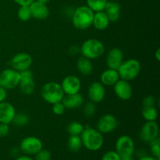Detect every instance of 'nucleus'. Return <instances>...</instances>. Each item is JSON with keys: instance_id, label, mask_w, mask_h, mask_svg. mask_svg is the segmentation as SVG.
Returning a JSON list of instances; mask_svg holds the SVG:
<instances>
[{"instance_id": "14", "label": "nucleus", "mask_w": 160, "mask_h": 160, "mask_svg": "<svg viewBox=\"0 0 160 160\" xmlns=\"http://www.w3.org/2000/svg\"><path fill=\"white\" fill-rule=\"evenodd\" d=\"M113 88L116 95L123 101L129 100L132 96L133 89L129 81L120 79L114 84Z\"/></svg>"}, {"instance_id": "25", "label": "nucleus", "mask_w": 160, "mask_h": 160, "mask_svg": "<svg viewBox=\"0 0 160 160\" xmlns=\"http://www.w3.org/2000/svg\"><path fill=\"white\" fill-rule=\"evenodd\" d=\"M81 136L79 135H70L67 142V147L69 150L73 152H77L79 151L82 147Z\"/></svg>"}, {"instance_id": "31", "label": "nucleus", "mask_w": 160, "mask_h": 160, "mask_svg": "<svg viewBox=\"0 0 160 160\" xmlns=\"http://www.w3.org/2000/svg\"><path fill=\"white\" fill-rule=\"evenodd\" d=\"M151 143V152L155 158L159 159L160 157V147H159V139L157 138L156 139L153 140Z\"/></svg>"}, {"instance_id": "32", "label": "nucleus", "mask_w": 160, "mask_h": 160, "mask_svg": "<svg viewBox=\"0 0 160 160\" xmlns=\"http://www.w3.org/2000/svg\"><path fill=\"white\" fill-rule=\"evenodd\" d=\"M52 155L47 149H42L35 154V160H51Z\"/></svg>"}, {"instance_id": "36", "label": "nucleus", "mask_w": 160, "mask_h": 160, "mask_svg": "<svg viewBox=\"0 0 160 160\" xmlns=\"http://www.w3.org/2000/svg\"><path fill=\"white\" fill-rule=\"evenodd\" d=\"M9 132V124L0 123V138L6 137Z\"/></svg>"}, {"instance_id": "5", "label": "nucleus", "mask_w": 160, "mask_h": 160, "mask_svg": "<svg viewBox=\"0 0 160 160\" xmlns=\"http://www.w3.org/2000/svg\"><path fill=\"white\" fill-rule=\"evenodd\" d=\"M142 67L138 60L130 59L123 61L121 65L117 69L120 79L131 81L135 79L140 73Z\"/></svg>"}, {"instance_id": "1", "label": "nucleus", "mask_w": 160, "mask_h": 160, "mask_svg": "<svg viewBox=\"0 0 160 160\" xmlns=\"http://www.w3.org/2000/svg\"><path fill=\"white\" fill-rule=\"evenodd\" d=\"M80 136L82 145L90 151H98L102 147L104 143L102 134L94 128L87 127Z\"/></svg>"}, {"instance_id": "34", "label": "nucleus", "mask_w": 160, "mask_h": 160, "mask_svg": "<svg viewBox=\"0 0 160 160\" xmlns=\"http://www.w3.org/2000/svg\"><path fill=\"white\" fill-rule=\"evenodd\" d=\"M101 160H121V158L116 151H109L103 155Z\"/></svg>"}, {"instance_id": "41", "label": "nucleus", "mask_w": 160, "mask_h": 160, "mask_svg": "<svg viewBox=\"0 0 160 160\" xmlns=\"http://www.w3.org/2000/svg\"><path fill=\"white\" fill-rule=\"evenodd\" d=\"M155 58H156V59L157 61L160 60V49L159 48H158V49L156 50V53H155Z\"/></svg>"}, {"instance_id": "11", "label": "nucleus", "mask_w": 160, "mask_h": 160, "mask_svg": "<svg viewBox=\"0 0 160 160\" xmlns=\"http://www.w3.org/2000/svg\"><path fill=\"white\" fill-rule=\"evenodd\" d=\"M118 126L117 118L112 114L102 116L97 122V130L102 134H109L115 131Z\"/></svg>"}, {"instance_id": "15", "label": "nucleus", "mask_w": 160, "mask_h": 160, "mask_svg": "<svg viewBox=\"0 0 160 160\" xmlns=\"http://www.w3.org/2000/svg\"><path fill=\"white\" fill-rule=\"evenodd\" d=\"M88 95L91 102L94 103L101 102L106 95L105 87L101 82L94 81L89 85L88 90Z\"/></svg>"}, {"instance_id": "18", "label": "nucleus", "mask_w": 160, "mask_h": 160, "mask_svg": "<svg viewBox=\"0 0 160 160\" xmlns=\"http://www.w3.org/2000/svg\"><path fill=\"white\" fill-rule=\"evenodd\" d=\"M16 112L15 108L11 103L5 101L0 102V123L6 124L11 123Z\"/></svg>"}, {"instance_id": "16", "label": "nucleus", "mask_w": 160, "mask_h": 160, "mask_svg": "<svg viewBox=\"0 0 160 160\" xmlns=\"http://www.w3.org/2000/svg\"><path fill=\"white\" fill-rule=\"evenodd\" d=\"M123 61V52L118 48L110 49L106 56V65L108 68L117 70Z\"/></svg>"}, {"instance_id": "42", "label": "nucleus", "mask_w": 160, "mask_h": 160, "mask_svg": "<svg viewBox=\"0 0 160 160\" xmlns=\"http://www.w3.org/2000/svg\"><path fill=\"white\" fill-rule=\"evenodd\" d=\"M37 1H39L41 2H43V3H47L49 1H51V0H37Z\"/></svg>"}, {"instance_id": "2", "label": "nucleus", "mask_w": 160, "mask_h": 160, "mask_svg": "<svg viewBox=\"0 0 160 160\" xmlns=\"http://www.w3.org/2000/svg\"><path fill=\"white\" fill-rule=\"evenodd\" d=\"M95 12L88 6H81L77 8L73 13L72 22L75 28L86 30L92 25Z\"/></svg>"}, {"instance_id": "8", "label": "nucleus", "mask_w": 160, "mask_h": 160, "mask_svg": "<svg viewBox=\"0 0 160 160\" xmlns=\"http://www.w3.org/2000/svg\"><path fill=\"white\" fill-rule=\"evenodd\" d=\"M19 73H20V82L18 86L20 92L24 95H31L35 89V82L34 81L32 72L30 70V69H28Z\"/></svg>"}, {"instance_id": "39", "label": "nucleus", "mask_w": 160, "mask_h": 160, "mask_svg": "<svg viewBox=\"0 0 160 160\" xmlns=\"http://www.w3.org/2000/svg\"><path fill=\"white\" fill-rule=\"evenodd\" d=\"M15 160H34V159L28 156H20V157L17 158Z\"/></svg>"}, {"instance_id": "22", "label": "nucleus", "mask_w": 160, "mask_h": 160, "mask_svg": "<svg viewBox=\"0 0 160 160\" xmlns=\"http://www.w3.org/2000/svg\"><path fill=\"white\" fill-rule=\"evenodd\" d=\"M109 23L110 21L104 11H99V12H96L94 13L92 25H94V27L97 30L104 31L109 27Z\"/></svg>"}, {"instance_id": "27", "label": "nucleus", "mask_w": 160, "mask_h": 160, "mask_svg": "<svg viewBox=\"0 0 160 160\" xmlns=\"http://www.w3.org/2000/svg\"><path fill=\"white\" fill-rule=\"evenodd\" d=\"M84 129V127L80 122H71L67 126V132L70 135H81Z\"/></svg>"}, {"instance_id": "30", "label": "nucleus", "mask_w": 160, "mask_h": 160, "mask_svg": "<svg viewBox=\"0 0 160 160\" xmlns=\"http://www.w3.org/2000/svg\"><path fill=\"white\" fill-rule=\"evenodd\" d=\"M95 111H96V106L92 102H88L83 107V113L87 117H93L95 113Z\"/></svg>"}, {"instance_id": "43", "label": "nucleus", "mask_w": 160, "mask_h": 160, "mask_svg": "<svg viewBox=\"0 0 160 160\" xmlns=\"http://www.w3.org/2000/svg\"><path fill=\"white\" fill-rule=\"evenodd\" d=\"M121 160H134L132 159V157H130V158H126V159H123Z\"/></svg>"}, {"instance_id": "7", "label": "nucleus", "mask_w": 160, "mask_h": 160, "mask_svg": "<svg viewBox=\"0 0 160 160\" xmlns=\"http://www.w3.org/2000/svg\"><path fill=\"white\" fill-rule=\"evenodd\" d=\"M20 82V73L12 68H7L0 73V87L6 90L15 88Z\"/></svg>"}, {"instance_id": "35", "label": "nucleus", "mask_w": 160, "mask_h": 160, "mask_svg": "<svg viewBox=\"0 0 160 160\" xmlns=\"http://www.w3.org/2000/svg\"><path fill=\"white\" fill-rule=\"evenodd\" d=\"M156 98L153 95H147L143 98L142 101V105L143 106H156Z\"/></svg>"}, {"instance_id": "33", "label": "nucleus", "mask_w": 160, "mask_h": 160, "mask_svg": "<svg viewBox=\"0 0 160 160\" xmlns=\"http://www.w3.org/2000/svg\"><path fill=\"white\" fill-rule=\"evenodd\" d=\"M65 110L66 108L62 103V102H59L54 103L52 105V112L56 115H62L64 113V112H65Z\"/></svg>"}, {"instance_id": "3", "label": "nucleus", "mask_w": 160, "mask_h": 160, "mask_svg": "<svg viewBox=\"0 0 160 160\" xmlns=\"http://www.w3.org/2000/svg\"><path fill=\"white\" fill-rule=\"evenodd\" d=\"M41 95L45 102L53 105L54 103L62 101L65 94L60 84L51 81L42 86L41 89Z\"/></svg>"}, {"instance_id": "17", "label": "nucleus", "mask_w": 160, "mask_h": 160, "mask_svg": "<svg viewBox=\"0 0 160 160\" xmlns=\"http://www.w3.org/2000/svg\"><path fill=\"white\" fill-rule=\"evenodd\" d=\"M31 12V17L37 20H45L49 16V9L46 3L34 0L29 6Z\"/></svg>"}, {"instance_id": "23", "label": "nucleus", "mask_w": 160, "mask_h": 160, "mask_svg": "<svg viewBox=\"0 0 160 160\" xmlns=\"http://www.w3.org/2000/svg\"><path fill=\"white\" fill-rule=\"evenodd\" d=\"M77 68L81 74L87 76L90 74L93 70V65L91 59L82 56L79 58L77 62Z\"/></svg>"}, {"instance_id": "19", "label": "nucleus", "mask_w": 160, "mask_h": 160, "mask_svg": "<svg viewBox=\"0 0 160 160\" xmlns=\"http://www.w3.org/2000/svg\"><path fill=\"white\" fill-rule=\"evenodd\" d=\"M62 103L66 109H73L79 108L84 103V98L80 93L73 95H66L62 99Z\"/></svg>"}, {"instance_id": "13", "label": "nucleus", "mask_w": 160, "mask_h": 160, "mask_svg": "<svg viewBox=\"0 0 160 160\" xmlns=\"http://www.w3.org/2000/svg\"><path fill=\"white\" fill-rule=\"evenodd\" d=\"M61 86L65 95H73L79 93L81 88V82L79 78L75 75H68L62 80Z\"/></svg>"}, {"instance_id": "37", "label": "nucleus", "mask_w": 160, "mask_h": 160, "mask_svg": "<svg viewBox=\"0 0 160 160\" xmlns=\"http://www.w3.org/2000/svg\"><path fill=\"white\" fill-rule=\"evenodd\" d=\"M20 6H29L34 0H13Z\"/></svg>"}, {"instance_id": "29", "label": "nucleus", "mask_w": 160, "mask_h": 160, "mask_svg": "<svg viewBox=\"0 0 160 160\" xmlns=\"http://www.w3.org/2000/svg\"><path fill=\"white\" fill-rule=\"evenodd\" d=\"M17 16L21 21L26 22L31 20L32 17H31V12L29 6H20L18 12H17Z\"/></svg>"}, {"instance_id": "21", "label": "nucleus", "mask_w": 160, "mask_h": 160, "mask_svg": "<svg viewBox=\"0 0 160 160\" xmlns=\"http://www.w3.org/2000/svg\"><path fill=\"white\" fill-rule=\"evenodd\" d=\"M120 79L117 70L113 69L108 68L103 71L100 76V81L105 86H113Z\"/></svg>"}, {"instance_id": "40", "label": "nucleus", "mask_w": 160, "mask_h": 160, "mask_svg": "<svg viewBox=\"0 0 160 160\" xmlns=\"http://www.w3.org/2000/svg\"><path fill=\"white\" fill-rule=\"evenodd\" d=\"M139 160H159L156 158L152 157V156H143L141 159H139Z\"/></svg>"}, {"instance_id": "9", "label": "nucleus", "mask_w": 160, "mask_h": 160, "mask_svg": "<svg viewBox=\"0 0 160 160\" xmlns=\"http://www.w3.org/2000/svg\"><path fill=\"white\" fill-rule=\"evenodd\" d=\"M20 148V150L25 154L35 155L43 148V144L38 138L28 136L21 141Z\"/></svg>"}, {"instance_id": "28", "label": "nucleus", "mask_w": 160, "mask_h": 160, "mask_svg": "<svg viewBox=\"0 0 160 160\" xmlns=\"http://www.w3.org/2000/svg\"><path fill=\"white\" fill-rule=\"evenodd\" d=\"M30 121V118L26 113L24 112H16L14 118L12 120V123H13L14 125L18 127L25 126Z\"/></svg>"}, {"instance_id": "26", "label": "nucleus", "mask_w": 160, "mask_h": 160, "mask_svg": "<svg viewBox=\"0 0 160 160\" xmlns=\"http://www.w3.org/2000/svg\"><path fill=\"white\" fill-rule=\"evenodd\" d=\"M107 0H87V6L94 12L104 10Z\"/></svg>"}, {"instance_id": "24", "label": "nucleus", "mask_w": 160, "mask_h": 160, "mask_svg": "<svg viewBox=\"0 0 160 160\" xmlns=\"http://www.w3.org/2000/svg\"><path fill=\"white\" fill-rule=\"evenodd\" d=\"M142 115L146 121H156L158 117V111L156 106H143Z\"/></svg>"}, {"instance_id": "12", "label": "nucleus", "mask_w": 160, "mask_h": 160, "mask_svg": "<svg viewBox=\"0 0 160 160\" xmlns=\"http://www.w3.org/2000/svg\"><path fill=\"white\" fill-rule=\"evenodd\" d=\"M159 130L156 121H146L140 131V138L145 142H151L159 136Z\"/></svg>"}, {"instance_id": "4", "label": "nucleus", "mask_w": 160, "mask_h": 160, "mask_svg": "<svg viewBox=\"0 0 160 160\" xmlns=\"http://www.w3.org/2000/svg\"><path fill=\"white\" fill-rule=\"evenodd\" d=\"M82 56L89 59H95L101 57L105 52V46L101 41L98 39H88L83 42L80 48Z\"/></svg>"}, {"instance_id": "38", "label": "nucleus", "mask_w": 160, "mask_h": 160, "mask_svg": "<svg viewBox=\"0 0 160 160\" xmlns=\"http://www.w3.org/2000/svg\"><path fill=\"white\" fill-rule=\"evenodd\" d=\"M6 97H7V92L6 90L3 88L0 87V102H4L6 100Z\"/></svg>"}, {"instance_id": "6", "label": "nucleus", "mask_w": 160, "mask_h": 160, "mask_svg": "<svg viewBox=\"0 0 160 160\" xmlns=\"http://www.w3.org/2000/svg\"><path fill=\"white\" fill-rule=\"evenodd\" d=\"M135 146L133 139L128 135H122L116 142V152L121 159L132 157Z\"/></svg>"}, {"instance_id": "20", "label": "nucleus", "mask_w": 160, "mask_h": 160, "mask_svg": "<svg viewBox=\"0 0 160 160\" xmlns=\"http://www.w3.org/2000/svg\"><path fill=\"white\" fill-rule=\"evenodd\" d=\"M120 10H121V6L118 2L113 1H107L103 11L108 17L109 21L116 22L120 18Z\"/></svg>"}, {"instance_id": "10", "label": "nucleus", "mask_w": 160, "mask_h": 160, "mask_svg": "<svg viewBox=\"0 0 160 160\" xmlns=\"http://www.w3.org/2000/svg\"><path fill=\"white\" fill-rule=\"evenodd\" d=\"M32 62L33 59L31 55L27 52H20L16 54L12 58L9 64L11 68L18 72H21L30 69L31 66L32 65Z\"/></svg>"}]
</instances>
